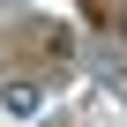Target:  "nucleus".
<instances>
[{"label":"nucleus","instance_id":"1","mask_svg":"<svg viewBox=\"0 0 127 127\" xmlns=\"http://www.w3.org/2000/svg\"><path fill=\"white\" fill-rule=\"evenodd\" d=\"M37 105H45V90H37L30 75H15V82H0V112H8V120H30Z\"/></svg>","mask_w":127,"mask_h":127}]
</instances>
